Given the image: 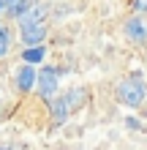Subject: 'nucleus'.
<instances>
[{"label": "nucleus", "instance_id": "10", "mask_svg": "<svg viewBox=\"0 0 147 150\" xmlns=\"http://www.w3.org/2000/svg\"><path fill=\"white\" fill-rule=\"evenodd\" d=\"M8 49H11V30H8V28H0V57H6Z\"/></svg>", "mask_w": 147, "mask_h": 150}, {"label": "nucleus", "instance_id": "3", "mask_svg": "<svg viewBox=\"0 0 147 150\" xmlns=\"http://www.w3.org/2000/svg\"><path fill=\"white\" fill-rule=\"evenodd\" d=\"M46 14H49V8H46L44 3L30 6L27 11H25V14L19 16V28H22V30H27V28H38V25H44Z\"/></svg>", "mask_w": 147, "mask_h": 150}, {"label": "nucleus", "instance_id": "1", "mask_svg": "<svg viewBox=\"0 0 147 150\" xmlns=\"http://www.w3.org/2000/svg\"><path fill=\"white\" fill-rule=\"evenodd\" d=\"M144 98H147V87L139 79H123L117 85V101L125 107H142Z\"/></svg>", "mask_w": 147, "mask_h": 150}, {"label": "nucleus", "instance_id": "13", "mask_svg": "<svg viewBox=\"0 0 147 150\" xmlns=\"http://www.w3.org/2000/svg\"><path fill=\"white\" fill-rule=\"evenodd\" d=\"M0 150H8V147H0Z\"/></svg>", "mask_w": 147, "mask_h": 150}, {"label": "nucleus", "instance_id": "12", "mask_svg": "<svg viewBox=\"0 0 147 150\" xmlns=\"http://www.w3.org/2000/svg\"><path fill=\"white\" fill-rule=\"evenodd\" d=\"M3 8H6V0H0V11H3Z\"/></svg>", "mask_w": 147, "mask_h": 150}, {"label": "nucleus", "instance_id": "11", "mask_svg": "<svg viewBox=\"0 0 147 150\" xmlns=\"http://www.w3.org/2000/svg\"><path fill=\"white\" fill-rule=\"evenodd\" d=\"M134 8L142 11V14H147V0H134Z\"/></svg>", "mask_w": 147, "mask_h": 150}, {"label": "nucleus", "instance_id": "4", "mask_svg": "<svg viewBox=\"0 0 147 150\" xmlns=\"http://www.w3.org/2000/svg\"><path fill=\"white\" fill-rule=\"evenodd\" d=\"M36 85H38V71H36L30 63H25V66L19 68V74H16V87H19L22 93H27V90H33Z\"/></svg>", "mask_w": 147, "mask_h": 150}, {"label": "nucleus", "instance_id": "9", "mask_svg": "<svg viewBox=\"0 0 147 150\" xmlns=\"http://www.w3.org/2000/svg\"><path fill=\"white\" fill-rule=\"evenodd\" d=\"M6 8H8V11H11V14H16V16H22L25 11H27V0H6Z\"/></svg>", "mask_w": 147, "mask_h": 150}, {"label": "nucleus", "instance_id": "7", "mask_svg": "<svg viewBox=\"0 0 147 150\" xmlns=\"http://www.w3.org/2000/svg\"><path fill=\"white\" fill-rule=\"evenodd\" d=\"M68 112H71V107H68L65 96H63V98H52V117H55L57 123H63L68 117Z\"/></svg>", "mask_w": 147, "mask_h": 150}, {"label": "nucleus", "instance_id": "5", "mask_svg": "<svg viewBox=\"0 0 147 150\" xmlns=\"http://www.w3.org/2000/svg\"><path fill=\"white\" fill-rule=\"evenodd\" d=\"M125 36L131 38V41H136V44H147V25H144V19H128L125 22Z\"/></svg>", "mask_w": 147, "mask_h": 150}, {"label": "nucleus", "instance_id": "8", "mask_svg": "<svg viewBox=\"0 0 147 150\" xmlns=\"http://www.w3.org/2000/svg\"><path fill=\"white\" fill-rule=\"evenodd\" d=\"M44 60V47H30V49H25V63H41Z\"/></svg>", "mask_w": 147, "mask_h": 150}, {"label": "nucleus", "instance_id": "2", "mask_svg": "<svg viewBox=\"0 0 147 150\" xmlns=\"http://www.w3.org/2000/svg\"><path fill=\"white\" fill-rule=\"evenodd\" d=\"M57 85H60V71L57 68H41L38 71V93H41V98L49 101V98H55V93H57Z\"/></svg>", "mask_w": 147, "mask_h": 150}, {"label": "nucleus", "instance_id": "6", "mask_svg": "<svg viewBox=\"0 0 147 150\" xmlns=\"http://www.w3.org/2000/svg\"><path fill=\"white\" fill-rule=\"evenodd\" d=\"M46 38V25H38V28H27V30H22V41H25V49H30V47H38L41 41Z\"/></svg>", "mask_w": 147, "mask_h": 150}]
</instances>
